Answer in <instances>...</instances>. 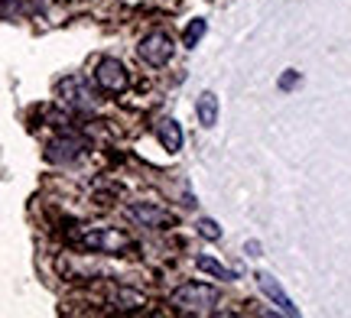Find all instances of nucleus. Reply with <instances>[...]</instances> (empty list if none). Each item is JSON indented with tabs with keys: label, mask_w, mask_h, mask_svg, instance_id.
Listing matches in <instances>:
<instances>
[{
	"label": "nucleus",
	"mask_w": 351,
	"mask_h": 318,
	"mask_svg": "<svg viewBox=\"0 0 351 318\" xmlns=\"http://www.w3.org/2000/svg\"><path fill=\"white\" fill-rule=\"evenodd\" d=\"M78 243L88 247V250H98V254H121V250L130 247V241L117 228H85Z\"/></svg>",
	"instance_id": "20e7f679"
},
{
	"label": "nucleus",
	"mask_w": 351,
	"mask_h": 318,
	"mask_svg": "<svg viewBox=\"0 0 351 318\" xmlns=\"http://www.w3.org/2000/svg\"><path fill=\"white\" fill-rule=\"evenodd\" d=\"M257 286H261V293L267 295V299H270V302H274V306L280 308L283 315H293V318L300 315V308L293 306V299L283 293V286H280V282H276L270 273H257Z\"/></svg>",
	"instance_id": "6e6552de"
},
{
	"label": "nucleus",
	"mask_w": 351,
	"mask_h": 318,
	"mask_svg": "<svg viewBox=\"0 0 351 318\" xmlns=\"http://www.w3.org/2000/svg\"><path fill=\"white\" fill-rule=\"evenodd\" d=\"M88 150V140L82 137V133H62V137H56V140L46 146V159L49 163H75V159H82Z\"/></svg>",
	"instance_id": "423d86ee"
},
{
	"label": "nucleus",
	"mask_w": 351,
	"mask_h": 318,
	"mask_svg": "<svg viewBox=\"0 0 351 318\" xmlns=\"http://www.w3.org/2000/svg\"><path fill=\"white\" fill-rule=\"evenodd\" d=\"M114 306L121 308V312H140V308L147 306V299L140 293H134V289H117L114 293Z\"/></svg>",
	"instance_id": "f8f14e48"
},
{
	"label": "nucleus",
	"mask_w": 351,
	"mask_h": 318,
	"mask_svg": "<svg viewBox=\"0 0 351 318\" xmlns=\"http://www.w3.org/2000/svg\"><path fill=\"white\" fill-rule=\"evenodd\" d=\"M23 13V0H0V16L3 20H16Z\"/></svg>",
	"instance_id": "2eb2a0df"
},
{
	"label": "nucleus",
	"mask_w": 351,
	"mask_h": 318,
	"mask_svg": "<svg viewBox=\"0 0 351 318\" xmlns=\"http://www.w3.org/2000/svg\"><path fill=\"white\" fill-rule=\"evenodd\" d=\"M173 39H169V33H163V29H153V33H147V36L140 39L137 46V55L140 62H147L150 68H163L169 59H173Z\"/></svg>",
	"instance_id": "7ed1b4c3"
},
{
	"label": "nucleus",
	"mask_w": 351,
	"mask_h": 318,
	"mask_svg": "<svg viewBox=\"0 0 351 318\" xmlns=\"http://www.w3.org/2000/svg\"><path fill=\"white\" fill-rule=\"evenodd\" d=\"M156 140L163 143L166 153H179L182 150V127H179V120L176 117H160L156 120Z\"/></svg>",
	"instance_id": "1a4fd4ad"
},
{
	"label": "nucleus",
	"mask_w": 351,
	"mask_h": 318,
	"mask_svg": "<svg viewBox=\"0 0 351 318\" xmlns=\"http://www.w3.org/2000/svg\"><path fill=\"white\" fill-rule=\"evenodd\" d=\"M195 267L202 269V273H208V276H215V280H225V282H231L238 273L234 269H228L225 263H218L215 256H208V254H199L195 256Z\"/></svg>",
	"instance_id": "9b49d317"
},
{
	"label": "nucleus",
	"mask_w": 351,
	"mask_h": 318,
	"mask_svg": "<svg viewBox=\"0 0 351 318\" xmlns=\"http://www.w3.org/2000/svg\"><path fill=\"white\" fill-rule=\"evenodd\" d=\"M127 217L137 221L140 228H163V224H169V211L153 202H130L127 204Z\"/></svg>",
	"instance_id": "0eeeda50"
},
{
	"label": "nucleus",
	"mask_w": 351,
	"mask_h": 318,
	"mask_svg": "<svg viewBox=\"0 0 351 318\" xmlns=\"http://www.w3.org/2000/svg\"><path fill=\"white\" fill-rule=\"evenodd\" d=\"M276 85H280V91H293L296 85H300V72H293V68H289V72H283Z\"/></svg>",
	"instance_id": "dca6fc26"
},
{
	"label": "nucleus",
	"mask_w": 351,
	"mask_h": 318,
	"mask_svg": "<svg viewBox=\"0 0 351 318\" xmlns=\"http://www.w3.org/2000/svg\"><path fill=\"white\" fill-rule=\"evenodd\" d=\"M195 114H199L202 127H215L218 124V94L215 91H202V98L195 101Z\"/></svg>",
	"instance_id": "9d476101"
},
{
	"label": "nucleus",
	"mask_w": 351,
	"mask_h": 318,
	"mask_svg": "<svg viewBox=\"0 0 351 318\" xmlns=\"http://www.w3.org/2000/svg\"><path fill=\"white\" fill-rule=\"evenodd\" d=\"M244 250H247L251 256H257V254H261V243H257V241H247V243H244Z\"/></svg>",
	"instance_id": "f3484780"
},
{
	"label": "nucleus",
	"mask_w": 351,
	"mask_h": 318,
	"mask_svg": "<svg viewBox=\"0 0 351 318\" xmlns=\"http://www.w3.org/2000/svg\"><path fill=\"white\" fill-rule=\"evenodd\" d=\"M218 302V289L208 282H182L173 293V308L186 315H208Z\"/></svg>",
	"instance_id": "f257e3e1"
},
{
	"label": "nucleus",
	"mask_w": 351,
	"mask_h": 318,
	"mask_svg": "<svg viewBox=\"0 0 351 318\" xmlns=\"http://www.w3.org/2000/svg\"><path fill=\"white\" fill-rule=\"evenodd\" d=\"M205 33H208V23H205L202 16L189 20V26L182 29V46H186V49H195V46H199V39L205 36Z\"/></svg>",
	"instance_id": "ddd939ff"
},
{
	"label": "nucleus",
	"mask_w": 351,
	"mask_h": 318,
	"mask_svg": "<svg viewBox=\"0 0 351 318\" xmlns=\"http://www.w3.org/2000/svg\"><path fill=\"white\" fill-rule=\"evenodd\" d=\"M56 94H59V101H62L72 114H91V111L98 107V94H95V88H91L82 75L62 78V81L56 85Z\"/></svg>",
	"instance_id": "f03ea898"
},
{
	"label": "nucleus",
	"mask_w": 351,
	"mask_h": 318,
	"mask_svg": "<svg viewBox=\"0 0 351 318\" xmlns=\"http://www.w3.org/2000/svg\"><path fill=\"white\" fill-rule=\"evenodd\" d=\"M199 234L205 237V241H221V228H218V221H215V217H202Z\"/></svg>",
	"instance_id": "4468645a"
},
{
	"label": "nucleus",
	"mask_w": 351,
	"mask_h": 318,
	"mask_svg": "<svg viewBox=\"0 0 351 318\" xmlns=\"http://www.w3.org/2000/svg\"><path fill=\"white\" fill-rule=\"evenodd\" d=\"M95 81H98V88L111 91V94H121V91H127V85H130V75H127V65L121 62V59L104 55V59H98V65H95Z\"/></svg>",
	"instance_id": "39448f33"
}]
</instances>
